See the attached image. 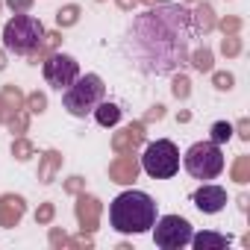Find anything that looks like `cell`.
Returning <instances> with one entry per match:
<instances>
[{"mask_svg": "<svg viewBox=\"0 0 250 250\" xmlns=\"http://www.w3.org/2000/svg\"><path fill=\"white\" fill-rule=\"evenodd\" d=\"M197 36L191 9L180 3H153L145 15H136L127 39L133 65L147 77L174 74L188 62V44Z\"/></svg>", "mask_w": 250, "mask_h": 250, "instance_id": "1", "label": "cell"}, {"mask_svg": "<svg viewBox=\"0 0 250 250\" xmlns=\"http://www.w3.org/2000/svg\"><path fill=\"white\" fill-rule=\"evenodd\" d=\"M109 221L118 232H147L156 224V203L145 191H124L112 200L109 206Z\"/></svg>", "mask_w": 250, "mask_h": 250, "instance_id": "2", "label": "cell"}, {"mask_svg": "<svg viewBox=\"0 0 250 250\" xmlns=\"http://www.w3.org/2000/svg\"><path fill=\"white\" fill-rule=\"evenodd\" d=\"M44 39V24L27 12H15V18L3 27V47L15 56H30Z\"/></svg>", "mask_w": 250, "mask_h": 250, "instance_id": "3", "label": "cell"}, {"mask_svg": "<svg viewBox=\"0 0 250 250\" xmlns=\"http://www.w3.org/2000/svg\"><path fill=\"white\" fill-rule=\"evenodd\" d=\"M103 91H106L103 80H100L97 74H85V77H77V80L65 88L62 103H65V109H68L74 118H85V115L94 112V106L103 100Z\"/></svg>", "mask_w": 250, "mask_h": 250, "instance_id": "4", "label": "cell"}, {"mask_svg": "<svg viewBox=\"0 0 250 250\" xmlns=\"http://www.w3.org/2000/svg\"><path fill=\"white\" fill-rule=\"evenodd\" d=\"M142 168L153 180H171L180 171V150H177V145L168 142V139H159V142L147 145L145 156H142Z\"/></svg>", "mask_w": 250, "mask_h": 250, "instance_id": "5", "label": "cell"}, {"mask_svg": "<svg viewBox=\"0 0 250 250\" xmlns=\"http://www.w3.org/2000/svg\"><path fill=\"white\" fill-rule=\"evenodd\" d=\"M186 171L194 180H215L224 171V153L215 142H197L186 150Z\"/></svg>", "mask_w": 250, "mask_h": 250, "instance_id": "6", "label": "cell"}, {"mask_svg": "<svg viewBox=\"0 0 250 250\" xmlns=\"http://www.w3.org/2000/svg\"><path fill=\"white\" fill-rule=\"evenodd\" d=\"M156 227V232H153V241H156V247H162V250H180V247H186L188 241H191V224L183 218V215H165V218H159V224H153Z\"/></svg>", "mask_w": 250, "mask_h": 250, "instance_id": "7", "label": "cell"}, {"mask_svg": "<svg viewBox=\"0 0 250 250\" xmlns=\"http://www.w3.org/2000/svg\"><path fill=\"white\" fill-rule=\"evenodd\" d=\"M42 71H44V80H47V85H53V88H68L77 77H80V62L74 59V56H68V53H59V50H53L44 62H42Z\"/></svg>", "mask_w": 250, "mask_h": 250, "instance_id": "8", "label": "cell"}, {"mask_svg": "<svg viewBox=\"0 0 250 250\" xmlns=\"http://www.w3.org/2000/svg\"><path fill=\"white\" fill-rule=\"evenodd\" d=\"M100 212H103V203H100L94 194H85V191L77 194L74 215H77L80 232H97V227H100Z\"/></svg>", "mask_w": 250, "mask_h": 250, "instance_id": "9", "label": "cell"}, {"mask_svg": "<svg viewBox=\"0 0 250 250\" xmlns=\"http://www.w3.org/2000/svg\"><path fill=\"white\" fill-rule=\"evenodd\" d=\"M145 142H147V124L145 121H133L121 133L112 136V150L115 153H136Z\"/></svg>", "mask_w": 250, "mask_h": 250, "instance_id": "10", "label": "cell"}, {"mask_svg": "<svg viewBox=\"0 0 250 250\" xmlns=\"http://www.w3.org/2000/svg\"><path fill=\"white\" fill-rule=\"evenodd\" d=\"M139 171H142V162L136 153H118V159L109 162V180L118 186H133L139 180Z\"/></svg>", "mask_w": 250, "mask_h": 250, "instance_id": "11", "label": "cell"}, {"mask_svg": "<svg viewBox=\"0 0 250 250\" xmlns=\"http://www.w3.org/2000/svg\"><path fill=\"white\" fill-rule=\"evenodd\" d=\"M24 215H27V200L21 194H12V191L0 194V227L12 229V227L21 224Z\"/></svg>", "mask_w": 250, "mask_h": 250, "instance_id": "12", "label": "cell"}, {"mask_svg": "<svg viewBox=\"0 0 250 250\" xmlns=\"http://www.w3.org/2000/svg\"><path fill=\"white\" fill-rule=\"evenodd\" d=\"M194 206L200 212H206V215H215V212H221L227 206V191L221 186H200L194 191Z\"/></svg>", "mask_w": 250, "mask_h": 250, "instance_id": "13", "label": "cell"}, {"mask_svg": "<svg viewBox=\"0 0 250 250\" xmlns=\"http://www.w3.org/2000/svg\"><path fill=\"white\" fill-rule=\"evenodd\" d=\"M62 162H65V156L59 153V150H44L42 156H39V183H53L56 180V174L62 171Z\"/></svg>", "mask_w": 250, "mask_h": 250, "instance_id": "14", "label": "cell"}, {"mask_svg": "<svg viewBox=\"0 0 250 250\" xmlns=\"http://www.w3.org/2000/svg\"><path fill=\"white\" fill-rule=\"evenodd\" d=\"M215 21H218V15H215L212 3H209V0H197V6L191 9V24H194V30L203 33V36H209V33L215 30Z\"/></svg>", "mask_w": 250, "mask_h": 250, "instance_id": "15", "label": "cell"}, {"mask_svg": "<svg viewBox=\"0 0 250 250\" xmlns=\"http://www.w3.org/2000/svg\"><path fill=\"white\" fill-rule=\"evenodd\" d=\"M59 44H62V30H50V33L44 30V39H42V44L30 53V62H33V65L44 62L53 50H59Z\"/></svg>", "mask_w": 250, "mask_h": 250, "instance_id": "16", "label": "cell"}, {"mask_svg": "<svg viewBox=\"0 0 250 250\" xmlns=\"http://www.w3.org/2000/svg\"><path fill=\"white\" fill-rule=\"evenodd\" d=\"M229 235H221V232H212V229H206V232H197V235H191V241L188 244H194L197 250H221V247H229Z\"/></svg>", "mask_w": 250, "mask_h": 250, "instance_id": "17", "label": "cell"}, {"mask_svg": "<svg viewBox=\"0 0 250 250\" xmlns=\"http://www.w3.org/2000/svg\"><path fill=\"white\" fill-rule=\"evenodd\" d=\"M94 118H97L100 127H115V124L121 121V106H118V103H109V100H106V103L100 100V103L94 106Z\"/></svg>", "mask_w": 250, "mask_h": 250, "instance_id": "18", "label": "cell"}, {"mask_svg": "<svg viewBox=\"0 0 250 250\" xmlns=\"http://www.w3.org/2000/svg\"><path fill=\"white\" fill-rule=\"evenodd\" d=\"M188 62H191V68L194 71H200V74H209L212 68H215V53L203 44V47H197L194 53H188Z\"/></svg>", "mask_w": 250, "mask_h": 250, "instance_id": "19", "label": "cell"}, {"mask_svg": "<svg viewBox=\"0 0 250 250\" xmlns=\"http://www.w3.org/2000/svg\"><path fill=\"white\" fill-rule=\"evenodd\" d=\"M80 15H83V9H80L77 3H65V6H59V12H56V27H59V30H68V27H74V24L80 21Z\"/></svg>", "mask_w": 250, "mask_h": 250, "instance_id": "20", "label": "cell"}, {"mask_svg": "<svg viewBox=\"0 0 250 250\" xmlns=\"http://www.w3.org/2000/svg\"><path fill=\"white\" fill-rule=\"evenodd\" d=\"M229 177H232V183H238V186L250 183V156H247V153L235 156V162H232V168H229Z\"/></svg>", "mask_w": 250, "mask_h": 250, "instance_id": "21", "label": "cell"}, {"mask_svg": "<svg viewBox=\"0 0 250 250\" xmlns=\"http://www.w3.org/2000/svg\"><path fill=\"white\" fill-rule=\"evenodd\" d=\"M6 127H9V133H12V136H24V133L30 130V112H27V109L12 112V115H9V121H6Z\"/></svg>", "mask_w": 250, "mask_h": 250, "instance_id": "22", "label": "cell"}, {"mask_svg": "<svg viewBox=\"0 0 250 250\" xmlns=\"http://www.w3.org/2000/svg\"><path fill=\"white\" fill-rule=\"evenodd\" d=\"M12 156H15L18 162H27V159L36 156V145H33L30 139H24V136H15V142H12Z\"/></svg>", "mask_w": 250, "mask_h": 250, "instance_id": "23", "label": "cell"}, {"mask_svg": "<svg viewBox=\"0 0 250 250\" xmlns=\"http://www.w3.org/2000/svg\"><path fill=\"white\" fill-rule=\"evenodd\" d=\"M209 142H215V145H227L229 139H232V124L229 121H215L212 124V130H209Z\"/></svg>", "mask_w": 250, "mask_h": 250, "instance_id": "24", "label": "cell"}, {"mask_svg": "<svg viewBox=\"0 0 250 250\" xmlns=\"http://www.w3.org/2000/svg\"><path fill=\"white\" fill-rule=\"evenodd\" d=\"M215 27H218L224 36H238V33H241V27H244V21H241L238 15H224V18H218V21H215Z\"/></svg>", "mask_w": 250, "mask_h": 250, "instance_id": "25", "label": "cell"}, {"mask_svg": "<svg viewBox=\"0 0 250 250\" xmlns=\"http://www.w3.org/2000/svg\"><path fill=\"white\" fill-rule=\"evenodd\" d=\"M0 94H3V100L12 106V112H18V109H24V91L15 85V83H9V85H3V91H0Z\"/></svg>", "mask_w": 250, "mask_h": 250, "instance_id": "26", "label": "cell"}, {"mask_svg": "<svg viewBox=\"0 0 250 250\" xmlns=\"http://www.w3.org/2000/svg\"><path fill=\"white\" fill-rule=\"evenodd\" d=\"M171 94H174L177 100H188V97H191V80H188L186 74H177L174 83H171Z\"/></svg>", "mask_w": 250, "mask_h": 250, "instance_id": "27", "label": "cell"}, {"mask_svg": "<svg viewBox=\"0 0 250 250\" xmlns=\"http://www.w3.org/2000/svg\"><path fill=\"white\" fill-rule=\"evenodd\" d=\"M24 109L33 112V115H42V112L47 109V94H44V91H33V94H27V97H24Z\"/></svg>", "mask_w": 250, "mask_h": 250, "instance_id": "28", "label": "cell"}, {"mask_svg": "<svg viewBox=\"0 0 250 250\" xmlns=\"http://www.w3.org/2000/svg\"><path fill=\"white\" fill-rule=\"evenodd\" d=\"M221 53H224L227 59H235V56L241 53V39H238V36H224V39H221Z\"/></svg>", "mask_w": 250, "mask_h": 250, "instance_id": "29", "label": "cell"}, {"mask_svg": "<svg viewBox=\"0 0 250 250\" xmlns=\"http://www.w3.org/2000/svg\"><path fill=\"white\" fill-rule=\"evenodd\" d=\"M212 74V85L218 88V91H229L232 85H235V77L229 74V71H209Z\"/></svg>", "mask_w": 250, "mask_h": 250, "instance_id": "30", "label": "cell"}, {"mask_svg": "<svg viewBox=\"0 0 250 250\" xmlns=\"http://www.w3.org/2000/svg\"><path fill=\"white\" fill-rule=\"evenodd\" d=\"M53 218H56V206H53L50 200H44V203L36 209V224H39V227H47V224H53Z\"/></svg>", "mask_w": 250, "mask_h": 250, "instance_id": "31", "label": "cell"}, {"mask_svg": "<svg viewBox=\"0 0 250 250\" xmlns=\"http://www.w3.org/2000/svg\"><path fill=\"white\" fill-rule=\"evenodd\" d=\"M47 241H50V247H53V250H65L71 238H68V232H65L62 227H50V235H47Z\"/></svg>", "mask_w": 250, "mask_h": 250, "instance_id": "32", "label": "cell"}, {"mask_svg": "<svg viewBox=\"0 0 250 250\" xmlns=\"http://www.w3.org/2000/svg\"><path fill=\"white\" fill-rule=\"evenodd\" d=\"M62 188H65V194H74V197H77L80 191H85V180H83L80 174H74V177H68V180H65V186H62Z\"/></svg>", "mask_w": 250, "mask_h": 250, "instance_id": "33", "label": "cell"}, {"mask_svg": "<svg viewBox=\"0 0 250 250\" xmlns=\"http://www.w3.org/2000/svg\"><path fill=\"white\" fill-rule=\"evenodd\" d=\"M68 247H77V250H91V247H94V238H91V232H80L77 238H71V241H68Z\"/></svg>", "mask_w": 250, "mask_h": 250, "instance_id": "34", "label": "cell"}, {"mask_svg": "<svg viewBox=\"0 0 250 250\" xmlns=\"http://www.w3.org/2000/svg\"><path fill=\"white\" fill-rule=\"evenodd\" d=\"M232 133H235L241 142H250V118H241L235 127H232Z\"/></svg>", "mask_w": 250, "mask_h": 250, "instance_id": "35", "label": "cell"}, {"mask_svg": "<svg viewBox=\"0 0 250 250\" xmlns=\"http://www.w3.org/2000/svg\"><path fill=\"white\" fill-rule=\"evenodd\" d=\"M162 118H165V106L162 103H156V106H150L145 112V124H153V121H162Z\"/></svg>", "mask_w": 250, "mask_h": 250, "instance_id": "36", "label": "cell"}, {"mask_svg": "<svg viewBox=\"0 0 250 250\" xmlns=\"http://www.w3.org/2000/svg\"><path fill=\"white\" fill-rule=\"evenodd\" d=\"M6 6L12 12H30L33 9V0H6Z\"/></svg>", "mask_w": 250, "mask_h": 250, "instance_id": "37", "label": "cell"}, {"mask_svg": "<svg viewBox=\"0 0 250 250\" xmlns=\"http://www.w3.org/2000/svg\"><path fill=\"white\" fill-rule=\"evenodd\" d=\"M9 115H12V106L3 100V94H0V124H6V121H9Z\"/></svg>", "mask_w": 250, "mask_h": 250, "instance_id": "38", "label": "cell"}, {"mask_svg": "<svg viewBox=\"0 0 250 250\" xmlns=\"http://www.w3.org/2000/svg\"><path fill=\"white\" fill-rule=\"evenodd\" d=\"M115 6L124 9V12H133V9L139 6V0H115Z\"/></svg>", "mask_w": 250, "mask_h": 250, "instance_id": "39", "label": "cell"}, {"mask_svg": "<svg viewBox=\"0 0 250 250\" xmlns=\"http://www.w3.org/2000/svg\"><path fill=\"white\" fill-rule=\"evenodd\" d=\"M235 203H238V209H241V212H247V203H250V197H247V194H238V200H235Z\"/></svg>", "mask_w": 250, "mask_h": 250, "instance_id": "40", "label": "cell"}, {"mask_svg": "<svg viewBox=\"0 0 250 250\" xmlns=\"http://www.w3.org/2000/svg\"><path fill=\"white\" fill-rule=\"evenodd\" d=\"M177 121H180V124H188V121H191V112H180Z\"/></svg>", "mask_w": 250, "mask_h": 250, "instance_id": "41", "label": "cell"}, {"mask_svg": "<svg viewBox=\"0 0 250 250\" xmlns=\"http://www.w3.org/2000/svg\"><path fill=\"white\" fill-rule=\"evenodd\" d=\"M3 68H6V53L0 50V71H3Z\"/></svg>", "mask_w": 250, "mask_h": 250, "instance_id": "42", "label": "cell"}, {"mask_svg": "<svg viewBox=\"0 0 250 250\" xmlns=\"http://www.w3.org/2000/svg\"><path fill=\"white\" fill-rule=\"evenodd\" d=\"M139 3H145V6H153V3H159V0H139Z\"/></svg>", "mask_w": 250, "mask_h": 250, "instance_id": "43", "label": "cell"}, {"mask_svg": "<svg viewBox=\"0 0 250 250\" xmlns=\"http://www.w3.org/2000/svg\"><path fill=\"white\" fill-rule=\"evenodd\" d=\"M186 3H197V0H186Z\"/></svg>", "mask_w": 250, "mask_h": 250, "instance_id": "44", "label": "cell"}, {"mask_svg": "<svg viewBox=\"0 0 250 250\" xmlns=\"http://www.w3.org/2000/svg\"><path fill=\"white\" fill-rule=\"evenodd\" d=\"M0 9H3V0H0Z\"/></svg>", "mask_w": 250, "mask_h": 250, "instance_id": "45", "label": "cell"}, {"mask_svg": "<svg viewBox=\"0 0 250 250\" xmlns=\"http://www.w3.org/2000/svg\"><path fill=\"white\" fill-rule=\"evenodd\" d=\"M97 3H100V0H97Z\"/></svg>", "mask_w": 250, "mask_h": 250, "instance_id": "46", "label": "cell"}]
</instances>
